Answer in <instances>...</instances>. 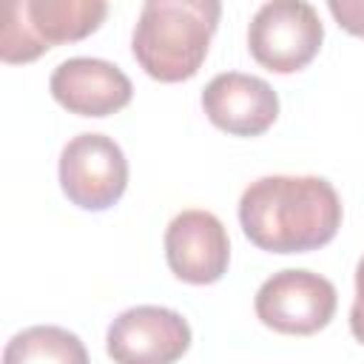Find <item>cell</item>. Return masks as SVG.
Wrapping results in <instances>:
<instances>
[{
    "label": "cell",
    "instance_id": "cell-1",
    "mask_svg": "<svg viewBox=\"0 0 364 364\" xmlns=\"http://www.w3.org/2000/svg\"><path fill=\"white\" fill-rule=\"evenodd\" d=\"M341 199L324 176H262L242 191L239 225L267 253L318 250L341 228Z\"/></svg>",
    "mask_w": 364,
    "mask_h": 364
},
{
    "label": "cell",
    "instance_id": "cell-2",
    "mask_svg": "<svg viewBox=\"0 0 364 364\" xmlns=\"http://www.w3.org/2000/svg\"><path fill=\"white\" fill-rule=\"evenodd\" d=\"M219 0H148L131 34L134 60L159 82L191 80L210 48Z\"/></svg>",
    "mask_w": 364,
    "mask_h": 364
},
{
    "label": "cell",
    "instance_id": "cell-3",
    "mask_svg": "<svg viewBox=\"0 0 364 364\" xmlns=\"http://www.w3.org/2000/svg\"><path fill=\"white\" fill-rule=\"evenodd\" d=\"M108 14L102 0H9L0 28V60L31 63L60 43L94 34Z\"/></svg>",
    "mask_w": 364,
    "mask_h": 364
},
{
    "label": "cell",
    "instance_id": "cell-4",
    "mask_svg": "<svg viewBox=\"0 0 364 364\" xmlns=\"http://www.w3.org/2000/svg\"><path fill=\"white\" fill-rule=\"evenodd\" d=\"M324 26L304 0H273L259 6L247 26V48L259 65L276 74L301 71L318 54Z\"/></svg>",
    "mask_w": 364,
    "mask_h": 364
},
{
    "label": "cell",
    "instance_id": "cell-5",
    "mask_svg": "<svg viewBox=\"0 0 364 364\" xmlns=\"http://www.w3.org/2000/svg\"><path fill=\"white\" fill-rule=\"evenodd\" d=\"M256 316L264 327L284 336H313L324 330L338 307L330 279L313 270H279L256 290Z\"/></svg>",
    "mask_w": 364,
    "mask_h": 364
},
{
    "label": "cell",
    "instance_id": "cell-6",
    "mask_svg": "<svg viewBox=\"0 0 364 364\" xmlns=\"http://www.w3.org/2000/svg\"><path fill=\"white\" fill-rule=\"evenodd\" d=\"M60 188L82 210H108L128 188V159L105 134H77L60 151Z\"/></svg>",
    "mask_w": 364,
    "mask_h": 364
},
{
    "label": "cell",
    "instance_id": "cell-7",
    "mask_svg": "<svg viewBox=\"0 0 364 364\" xmlns=\"http://www.w3.org/2000/svg\"><path fill=\"white\" fill-rule=\"evenodd\" d=\"M191 347V324L171 307L136 304L122 310L105 336L114 364H173Z\"/></svg>",
    "mask_w": 364,
    "mask_h": 364
},
{
    "label": "cell",
    "instance_id": "cell-8",
    "mask_svg": "<svg viewBox=\"0 0 364 364\" xmlns=\"http://www.w3.org/2000/svg\"><path fill=\"white\" fill-rule=\"evenodd\" d=\"M165 259L176 279L188 284H213L228 273L230 239L210 210H182L165 228Z\"/></svg>",
    "mask_w": 364,
    "mask_h": 364
},
{
    "label": "cell",
    "instance_id": "cell-9",
    "mask_svg": "<svg viewBox=\"0 0 364 364\" xmlns=\"http://www.w3.org/2000/svg\"><path fill=\"white\" fill-rule=\"evenodd\" d=\"M51 97L71 114L108 117L125 108L134 97V85L125 71L100 57L63 60L48 80Z\"/></svg>",
    "mask_w": 364,
    "mask_h": 364
},
{
    "label": "cell",
    "instance_id": "cell-10",
    "mask_svg": "<svg viewBox=\"0 0 364 364\" xmlns=\"http://www.w3.org/2000/svg\"><path fill=\"white\" fill-rule=\"evenodd\" d=\"M202 108L216 128L233 136H259L279 117V94L262 77L225 71L205 85Z\"/></svg>",
    "mask_w": 364,
    "mask_h": 364
},
{
    "label": "cell",
    "instance_id": "cell-11",
    "mask_svg": "<svg viewBox=\"0 0 364 364\" xmlns=\"http://www.w3.org/2000/svg\"><path fill=\"white\" fill-rule=\"evenodd\" d=\"M3 364H88V350L65 327L34 324L9 338Z\"/></svg>",
    "mask_w": 364,
    "mask_h": 364
},
{
    "label": "cell",
    "instance_id": "cell-12",
    "mask_svg": "<svg viewBox=\"0 0 364 364\" xmlns=\"http://www.w3.org/2000/svg\"><path fill=\"white\" fill-rule=\"evenodd\" d=\"M327 9L344 31L364 37V0H330Z\"/></svg>",
    "mask_w": 364,
    "mask_h": 364
},
{
    "label": "cell",
    "instance_id": "cell-13",
    "mask_svg": "<svg viewBox=\"0 0 364 364\" xmlns=\"http://www.w3.org/2000/svg\"><path fill=\"white\" fill-rule=\"evenodd\" d=\"M350 333L355 336V341L364 344V256L355 267V301L350 307Z\"/></svg>",
    "mask_w": 364,
    "mask_h": 364
}]
</instances>
